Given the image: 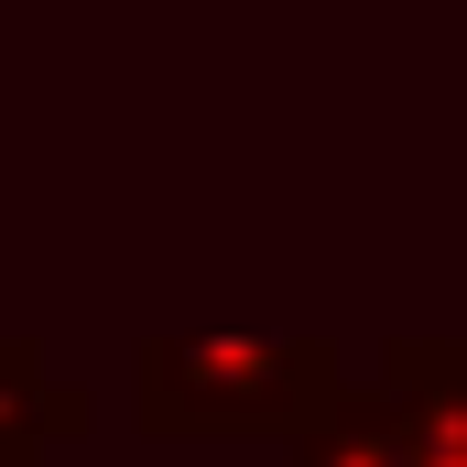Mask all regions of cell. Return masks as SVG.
Instances as JSON below:
<instances>
[{
    "label": "cell",
    "instance_id": "cell-4",
    "mask_svg": "<svg viewBox=\"0 0 467 467\" xmlns=\"http://www.w3.org/2000/svg\"><path fill=\"white\" fill-rule=\"evenodd\" d=\"M283 467H402V413L380 380H348L305 435H283Z\"/></svg>",
    "mask_w": 467,
    "mask_h": 467
},
{
    "label": "cell",
    "instance_id": "cell-2",
    "mask_svg": "<svg viewBox=\"0 0 467 467\" xmlns=\"http://www.w3.org/2000/svg\"><path fill=\"white\" fill-rule=\"evenodd\" d=\"M369 380L402 413V467H467V337H391Z\"/></svg>",
    "mask_w": 467,
    "mask_h": 467
},
{
    "label": "cell",
    "instance_id": "cell-5",
    "mask_svg": "<svg viewBox=\"0 0 467 467\" xmlns=\"http://www.w3.org/2000/svg\"><path fill=\"white\" fill-rule=\"evenodd\" d=\"M0 467H11V457H0ZM33 467H44V457H33Z\"/></svg>",
    "mask_w": 467,
    "mask_h": 467
},
{
    "label": "cell",
    "instance_id": "cell-1",
    "mask_svg": "<svg viewBox=\"0 0 467 467\" xmlns=\"http://www.w3.org/2000/svg\"><path fill=\"white\" fill-rule=\"evenodd\" d=\"M337 391H348V369L316 337H141V358H130V424L152 446L305 435Z\"/></svg>",
    "mask_w": 467,
    "mask_h": 467
},
{
    "label": "cell",
    "instance_id": "cell-3",
    "mask_svg": "<svg viewBox=\"0 0 467 467\" xmlns=\"http://www.w3.org/2000/svg\"><path fill=\"white\" fill-rule=\"evenodd\" d=\"M88 424H99L88 380H66V369L33 348V337H0V457L33 467L44 446H77Z\"/></svg>",
    "mask_w": 467,
    "mask_h": 467
}]
</instances>
